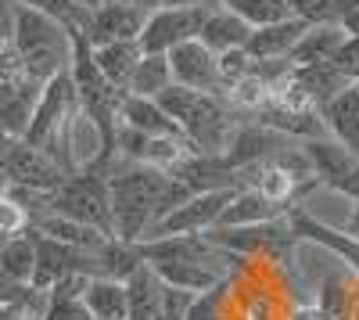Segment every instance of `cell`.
Returning <instances> with one entry per match:
<instances>
[{"mask_svg": "<svg viewBox=\"0 0 359 320\" xmlns=\"http://www.w3.org/2000/svg\"><path fill=\"white\" fill-rule=\"evenodd\" d=\"M108 194H111V227L115 241L140 245L169 209H176L191 191L180 184L172 173L144 166V162H126L111 159L104 169Z\"/></svg>", "mask_w": 359, "mask_h": 320, "instance_id": "6da1fadb", "label": "cell"}, {"mask_svg": "<svg viewBox=\"0 0 359 320\" xmlns=\"http://www.w3.org/2000/svg\"><path fill=\"white\" fill-rule=\"evenodd\" d=\"M8 47L18 54L25 76L36 86L47 79L69 72L72 58V33L65 22H57L36 8L11 4V25H8Z\"/></svg>", "mask_w": 359, "mask_h": 320, "instance_id": "7a4b0ae2", "label": "cell"}, {"mask_svg": "<svg viewBox=\"0 0 359 320\" xmlns=\"http://www.w3.org/2000/svg\"><path fill=\"white\" fill-rule=\"evenodd\" d=\"M162 105V112L180 126L184 140L198 155H212V159H223L230 140L237 133V123H233V108L226 105V98L219 94H198V91H187V86H165V91L155 98Z\"/></svg>", "mask_w": 359, "mask_h": 320, "instance_id": "3957f363", "label": "cell"}, {"mask_svg": "<svg viewBox=\"0 0 359 320\" xmlns=\"http://www.w3.org/2000/svg\"><path fill=\"white\" fill-rule=\"evenodd\" d=\"M76 105H79V101H76V91H72L69 72L47 79V83L40 86V94H36V105H33V115H29V126H25V137H22V140L50 155L54 140H57V133H62V126H65V119L72 115Z\"/></svg>", "mask_w": 359, "mask_h": 320, "instance_id": "277c9868", "label": "cell"}, {"mask_svg": "<svg viewBox=\"0 0 359 320\" xmlns=\"http://www.w3.org/2000/svg\"><path fill=\"white\" fill-rule=\"evenodd\" d=\"M140 263H198L216 274H230L226 263H237V255L219 248L208 234H176V238H155V241H140L133 245Z\"/></svg>", "mask_w": 359, "mask_h": 320, "instance_id": "5b68a950", "label": "cell"}, {"mask_svg": "<svg viewBox=\"0 0 359 320\" xmlns=\"http://www.w3.org/2000/svg\"><path fill=\"white\" fill-rule=\"evenodd\" d=\"M298 148H302L316 184L345 194L348 201L359 198V155H352L348 148H341V144H334L331 137L298 140Z\"/></svg>", "mask_w": 359, "mask_h": 320, "instance_id": "8992f818", "label": "cell"}, {"mask_svg": "<svg viewBox=\"0 0 359 320\" xmlns=\"http://www.w3.org/2000/svg\"><path fill=\"white\" fill-rule=\"evenodd\" d=\"M208 11L212 8H155L144 18V29L137 36L140 51L144 54H169L180 44L198 40L201 22H205Z\"/></svg>", "mask_w": 359, "mask_h": 320, "instance_id": "52a82bcc", "label": "cell"}, {"mask_svg": "<svg viewBox=\"0 0 359 320\" xmlns=\"http://www.w3.org/2000/svg\"><path fill=\"white\" fill-rule=\"evenodd\" d=\"M230 187L226 191H198V194H187L176 209H169L151 230H147L144 241H155V238H176V234H205L212 230L223 206L230 201Z\"/></svg>", "mask_w": 359, "mask_h": 320, "instance_id": "ba28073f", "label": "cell"}, {"mask_svg": "<svg viewBox=\"0 0 359 320\" xmlns=\"http://www.w3.org/2000/svg\"><path fill=\"white\" fill-rule=\"evenodd\" d=\"M0 173L8 177L11 187H18V191H36V194L54 191L57 184L69 177V173L57 166L47 152L33 148V144H25V140H15L11 148L4 152V159H0Z\"/></svg>", "mask_w": 359, "mask_h": 320, "instance_id": "9c48e42d", "label": "cell"}, {"mask_svg": "<svg viewBox=\"0 0 359 320\" xmlns=\"http://www.w3.org/2000/svg\"><path fill=\"white\" fill-rule=\"evenodd\" d=\"M144 11L123 4V0H104L94 11H86L79 33L90 47H101V44H123V40H137L140 29H144Z\"/></svg>", "mask_w": 359, "mask_h": 320, "instance_id": "30bf717a", "label": "cell"}, {"mask_svg": "<svg viewBox=\"0 0 359 320\" xmlns=\"http://www.w3.org/2000/svg\"><path fill=\"white\" fill-rule=\"evenodd\" d=\"M165 58H169V72H172V83H176V86H187V91H198V94H219V98H223L216 54L208 51L201 40L180 44V47H172Z\"/></svg>", "mask_w": 359, "mask_h": 320, "instance_id": "8fae6325", "label": "cell"}, {"mask_svg": "<svg viewBox=\"0 0 359 320\" xmlns=\"http://www.w3.org/2000/svg\"><path fill=\"white\" fill-rule=\"evenodd\" d=\"M316 115H320L327 137L341 144V148H348L352 155H359V91H355V83L341 86L334 98H327L316 108Z\"/></svg>", "mask_w": 359, "mask_h": 320, "instance_id": "7c38bea8", "label": "cell"}, {"mask_svg": "<svg viewBox=\"0 0 359 320\" xmlns=\"http://www.w3.org/2000/svg\"><path fill=\"white\" fill-rule=\"evenodd\" d=\"M291 209L287 206H277V201H269L266 194H259L255 187H241L233 191L230 201L223 206L219 220L212 230H230V227H262V223H280L287 220Z\"/></svg>", "mask_w": 359, "mask_h": 320, "instance_id": "4fadbf2b", "label": "cell"}, {"mask_svg": "<svg viewBox=\"0 0 359 320\" xmlns=\"http://www.w3.org/2000/svg\"><path fill=\"white\" fill-rule=\"evenodd\" d=\"M115 123H123L144 137H184L180 126L162 112V105L155 98H133V94H123L118 101V112H115Z\"/></svg>", "mask_w": 359, "mask_h": 320, "instance_id": "5bb4252c", "label": "cell"}, {"mask_svg": "<svg viewBox=\"0 0 359 320\" xmlns=\"http://www.w3.org/2000/svg\"><path fill=\"white\" fill-rule=\"evenodd\" d=\"M302 33H306V25L298 22V18H284V22H273V25L252 29L248 44H245V54L252 58V62H273V58H287Z\"/></svg>", "mask_w": 359, "mask_h": 320, "instance_id": "9a60e30c", "label": "cell"}, {"mask_svg": "<svg viewBox=\"0 0 359 320\" xmlns=\"http://www.w3.org/2000/svg\"><path fill=\"white\" fill-rule=\"evenodd\" d=\"M126 320H165L162 313V281L155 270L140 263L126 281Z\"/></svg>", "mask_w": 359, "mask_h": 320, "instance_id": "2e32d148", "label": "cell"}, {"mask_svg": "<svg viewBox=\"0 0 359 320\" xmlns=\"http://www.w3.org/2000/svg\"><path fill=\"white\" fill-rule=\"evenodd\" d=\"M345 25L341 22H323V25H306V33L298 36V44L291 47L287 62L291 65H316V62H331L338 54V47L345 44Z\"/></svg>", "mask_w": 359, "mask_h": 320, "instance_id": "e0dca14e", "label": "cell"}, {"mask_svg": "<svg viewBox=\"0 0 359 320\" xmlns=\"http://www.w3.org/2000/svg\"><path fill=\"white\" fill-rule=\"evenodd\" d=\"M90 54H94V65L97 72L115 86L118 94H126V86H130V76L140 62V44L137 40H123V44H101V47H90Z\"/></svg>", "mask_w": 359, "mask_h": 320, "instance_id": "ac0fdd59", "label": "cell"}, {"mask_svg": "<svg viewBox=\"0 0 359 320\" xmlns=\"http://www.w3.org/2000/svg\"><path fill=\"white\" fill-rule=\"evenodd\" d=\"M248 33H252V29L237 15H230L226 8H212V11L205 15V22H201L198 40L212 54H226V51H245Z\"/></svg>", "mask_w": 359, "mask_h": 320, "instance_id": "d6986e66", "label": "cell"}, {"mask_svg": "<svg viewBox=\"0 0 359 320\" xmlns=\"http://www.w3.org/2000/svg\"><path fill=\"white\" fill-rule=\"evenodd\" d=\"M155 270V277L169 288H180V292H191V295H205V292H216L223 274L208 270V267H198V263H147Z\"/></svg>", "mask_w": 359, "mask_h": 320, "instance_id": "ffe728a7", "label": "cell"}, {"mask_svg": "<svg viewBox=\"0 0 359 320\" xmlns=\"http://www.w3.org/2000/svg\"><path fill=\"white\" fill-rule=\"evenodd\" d=\"M83 302L94 313V320H118V316H126V284L111 281V277H97L86 284Z\"/></svg>", "mask_w": 359, "mask_h": 320, "instance_id": "44dd1931", "label": "cell"}, {"mask_svg": "<svg viewBox=\"0 0 359 320\" xmlns=\"http://www.w3.org/2000/svg\"><path fill=\"white\" fill-rule=\"evenodd\" d=\"M165 86H172V72H169V58L165 54H140V62L130 76L126 94L133 98H158Z\"/></svg>", "mask_w": 359, "mask_h": 320, "instance_id": "7402d4cb", "label": "cell"}, {"mask_svg": "<svg viewBox=\"0 0 359 320\" xmlns=\"http://www.w3.org/2000/svg\"><path fill=\"white\" fill-rule=\"evenodd\" d=\"M0 270L8 277H15L18 284H29L33 288V270H36V248H33V234H29V227L22 234L8 238L0 245Z\"/></svg>", "mask_w": 359, "mask_h": 320, "instance_id": "603a6c76", "label": "cell"}, {"mask_svg": "<svg viewBox=\"0 0 359 320\" xmlns=\"http://www.w3.org/2000/svg\"><path fill=\"white\" fill-rule=\"evenodd\" d=\"M219 8L237 15L248 29H262V25H273V22L291 18L284 0H219Z\"/></svg>", "mask_w": 359, "mask_h": 320, "instance_id": "cb8c5ba5", "label": "cell"}, {"mask_svg": "<svg viewBox=\"0 0 359 320\" xmlns=\"http://www.w3.org/2000/svg\"><path fill=\"white\" fill-rule=\"evenodd\" d=\"M316 306L323 309L327 320H348V313H352V288H348L345 274H331L323 281Z\"/></svg>", "mask_w": 359, "mask_h": 320, "instance_id": "d4e9b609", "label": "cell"}, {"mask_svg": "<svg viewBox=\"0 0 359 320\" xmlns=\"http://www.w3.org/2000/svg\"><path fill=\"white\" fill-rule=\"evenodd\" d=\"M287 15L298 18L302 25H323V22H338L334 15V0H284Z\"/></svg>", "mask_w": 359, "mask_h": 320, "instance_id": "484cf974", "label": "cell"}, {"mask_svg": "<svg viewBox=\"0 0 359 320\" xmlns=\"http://www.w3.org/2000/svg\"><path fill=\"white\" fill-rule=\"evenodd\" d=\"M11 4L36 8V11H43V15L57 18V22H65L69 29H79V25H83V18H86V11H83V8H76L72 0H11Z\"/></svg>", "mask_w": 359, "mask_h": 320, "instance_id": "4316f807", "label": "cell"}, {"mask_svg": "<svg viewBox=\"0 0 359 320\" xmlns=\"http://www.w3.org/2000/svg\"><path fill=\"white\" fill-rule=\"evenodd\" d=\"M43 316H47V292H36V288H29L25 299L0 306V320H43Z\"/></svg>", "mask_w": 359, "mask_h": 320, "instance_id": "83f0119b", "label": "cell"}, {"mask_svg": "<svg viewBox=\"0 0 359 320\" xmlns=\"http://www.w3.org/2000/svg\"><path fill=\"white\" fill-rule=\"evenodd\" d=\"M29 227V213L11 198V191H0V238H15Z\"/></svg>", "mask_w": 359, "mask_h": 320, "instance_id": "f1b7e54d", "label": "cell"}, {"mask_svg": "<svg viewBox=\"0 0 359 320\" xmlns=\"http://www.w3.org/2000/svg\"><path fill=\"white\" fill-rule=\"evenodd\" d=\"M43 320H94V313L86 309L83 299L69 295H47V316Z\"/></svg>", "mask_w": 359, "mask_h": 320, "instance_id": "f546056e", "label": "cell"}, {"mask_svg": "<svg viewBox=\"0 0 359 320\" xmlns=\"http://www.w3.org/2000/svg\"><path fill=\"white\" fill-rule=\"evenodd\" d=\"M331 65H334L348 83H355V79H359V36H352V33L345 36V44H341V47H338V54L331 58Z\"/></svg>", "mask_w": 359, "mask_h": 320, "instance_id": "4dcf8cb0", "label": "cell"}, {"mask_svg": "<svg viewBox=\"0 0 359 320\" xmlns=\"http://www.w3.org/2000/svg\"><path fill=\"white\" fill-rule=\"evenodd\" d=\"M25 295H29V284H18L15 277H8L4 270H0V306H11Z\"/></svg>", "mask_w": 359, "mask_h": 320, "instance_id": "1f68e13d", "label": "cell"}, {"mask_svg": "<svg viewBox=\"0 0 359 320\" xmlns=\"http://www.w3.org/2000/svg\"><path fill=\"white\" fill-rule=\"evenodd\" d=\"M162 8H219V0H162Z\"/></svg>", "mask_w": 359, "mask_h": 320, "instance_id": "d6a6232c", "label": "cell"}, {"mask_svg": "<svg viewBox=\"0 0 359 320\" xmlns=\"http://www.w3.org/2000/svg\"><path fill=\"white\" fill-rule=\"evenodd\" d=\"M291 320H327V316H323L320 306H298V309L291 313Z\"/></svg>", "mask_w": 359, "mask_h": 320, "instance_id": "836d02e7", "label": "cell"}, {"mask_svg": "<svg viewBox=\"0 0 359 320\" xmlns=\"http://www.w3.org/2000/svg\"><path fill=\"white\" fill-rule=\"evenodd\" d=\"M123 4H130V8H137L144 15H151L155 8H162V0H123Z\"/></svg>", "mask_w": 359, "mask_h": 320, "instance_id": "e575fe53", "label": "cell"}, {"mask_svg": "<svg viewBox=\"0 0 359 320\" xmlns=\"http://www.w3.org/2000/svg\"><path fill=\"white\" fill-rule=\"evenodd\" d=\"M348 234L359 238V198L352 201V216H348Z\"/></svg>", "mask_w": 359, "mask_h": 320, "instance_id": "d590c367", "label": "cell"}, {"mask_svg": "<svg viewBox=\"0 0 359 320\" xmlns=\"http://www.w3.org/2000/svg\"><path fill=\"white\" fill-rule=\"evenodd\" d=\"M11 25V0H0V29Z\"/></svg>", "mask_w": 359, "mask_h": 320, "instance_id": "8d00e7d4", "label": "cell"}, {"mask_svg": "<svg viewBox=\"0 0 359 320\" xmlns=\"http://www.w3.org/2000/svg\"><path fill=\"white\" fill-rule=\"evenodd\" d=\"M11 144H15V137H11V133H8L4 126H0V159H4V152L11 148Z\"/></svg>", "mask_w": 359, "mask_h": 320, "instance_id": "74e56055", "label": "cell"}, {"mask_svg": "<svg viewBox=\"0 0 359 320\" xmlns=\"http://www.w3.org/2000/svg\"><path fill=\"white\" fill-rule=\"evenodd\" d=\"M72 4H76V8H83V11H94V8L101 4V0H72Z\"/></svg>", "mask_w": 359, "mask_h": 320, "instance_id": "f35d334b", "label": "cell"}, {"mask_svg": "<svg viewBox=\"0 0 359 320\" xmlns=\"http://www.w3.org/2000/svg\"><path fill=\"white\" fill-rule=\"evenodd\" d=\"M8 47V29H0V51Z\"/></svg>", "mask_w": 359, "mask_h": 320, "instance_id": "ab89813d", "label": "cell"}, {"mask_svg": "<svg viewBox=\"0 0 359 320\" xmlns=\"http://www.w3.org/2000/svg\"><path fill=\"white\" fill-rule=\"evenodd\" d=\"M355 91H359V79H355Z\"/></svg>", "mask_w": 359, "mask_h": 320, "instance_id": "60d3db41", "label": "cell"}, {"mask_svg": "<svg viewBox=\"0 0 359 320\" xmlns=\"http://www.w3.org/2000/svg\"><path fill=\"white\" fill-rule=\"evenodd\" d=\"M118 320H126V316H118Z\"/></svg>", "mask_w": 359, "mask_h": 320, "instance_id": "b9f144b4", "label": "cell"}, {"mask_svg": "<svg viewBox=\"0 0 359 320\" xmlns=\"http://www.w3.org/2000/svg\"><path fill=\"white\" fill-rule=\"evenodd\" d=\"M101 4H104V0H101Z\"/></svg>", "mask_w": 359, "mask_h": 320, "instance_id": "7bdbcfd3", "label": "cell"}]
</instances>
